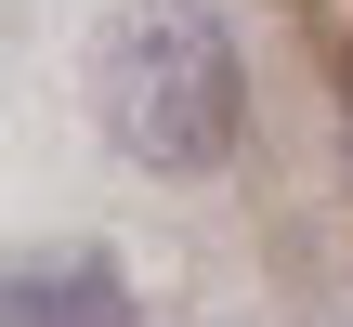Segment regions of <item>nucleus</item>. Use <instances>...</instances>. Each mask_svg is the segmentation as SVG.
<instances>
[{
  "label": "nucleus",
  "mask_w": 353,
  "mask_h": 327,
  "mask_svg": "<svg viewBox=\"0 0 353 327\" xmlns=\"http://www.w3.org/2000/svg\"><path fill=\"white\" fill-rule=\"evenodd\" d=\"M0 327H131V275L105 249H26L0 275Z\"/></svg>",
  "instance_id": "f03ea898"
},
{
  "label": "nucleus",
  "mask_w": 353,
  "mask_h": 327,
  "mask_svg": "<svg viewBox=\"0 0 353 327\" xmlns=\"http://www.w3.org/2000/svg\"><path fill=\"white\" fill-rule=\"evenodd\" d=\"M92 118L157 184L223 170L236 157V118H249L236 13L223 0H105V26H92Z\"/></svg>",
  "instance_id": "f257e3e1"
}]
</instances>
